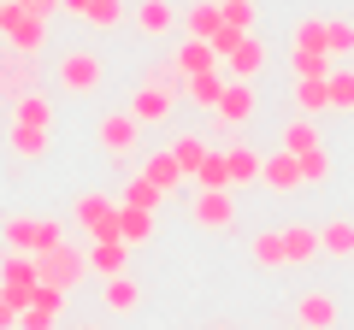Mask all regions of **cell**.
<instances>
[{"mask_svg":"<svg viewBox=\"0 0 354 330\" xmlns=\"http://www.w3.org/2000/svg\"><path fill=\"white\" fill-rule=\"evenodd\" d=\"M248 260L254 266H307V260H319V224L260 230V236L248 242Z\"/></svg>","mask_w":354,"mask_h":330,"instance_id":"obj_1","label":"cell"},{"mask_svg":"<svg viewBox=\"0 0 354 330\" xmlns=\"http://www.w3.org/2000/svg\"><path fill=\"white\" fill-rule=\"evenodd\" d=\"M53 83H59L65 95H77V101H88V95H101V83H106V59L95 48H65L59 59H53Z\"/></svg>","mask_w":354,"mask_h":330,"instance_id":"obj_2","label":"cell"},{"mask_svg":"<svg viewBox=\"0 0 354 330\" xmlns=\"http://www.w3.org/2000/svg\"><path fill=\"white\" fill-rule=\"evenodd\" d=\"M0 236H6V254H48V248H59L65 242V224L59 218H30V213H12L6 224H0Z\"/></svg>","mask_w":354,"mask_h":330,"instance_id":"obj_3","label":"cell"},{"mask_svg":"<svg viewBox=\"0 0 354 330\" xmlns=\"http://www.w3.org/2000/svg\"><path fill=\"white\" fill-rule=\"evenodd\" d=\"M36 271L48 289L59 295H77L88 283V248H77V242H59V248H48V254H36Z\"/></svg>","mask_w":354,"mask_h":330,"instance_id":"obj_4","label":"cell"},{"mask_svg":"<svg viewBox=\"0 0 354 330\" xmlns=\"http://www.w3.org/2000/svg\"><path fill=\"white\" fill-rule=\"evenodd\" d=\"M177 101H183V83H136L124 113L136 118V124H165V118L177 113Z\"/></svg>","mask_w":354,"mask_h":330,"instance_id":"obj_5","label":"cell"},{"mask_svg":"<svg viewBox=\"0 0 354 330\" xmlns=\"http://www.w3.org/2000/svg\"><path fill=\"white\" fill-rule=\"evenodd\" d=\"M189 224L207 230V236H225L236 224V195L230 189H195L189 195Z\"/></svg>","mask_w":354,"mask_h":330,"instance_id":"obj_6","label":"cell"},{"mask_svg":"<svg viewBox=\"0 0 354 330\" xmlns=\"http://www.w3.org/2000/svg\"><path fill=\"white\" fill-rule=\"evenodd\" d=\"M0 36H6V48H18V53H30V59H41V48H48V18H36V12H24L18 0H6Z\"/></svg>","mask_w":354,"mask_h":330,"instance_id":"obj_7","label":"cell"},{"mask_svg":"<svg viewBox=\"0 0 354 330\" xmlns=\"http://www.w3.org/2000/svg\"><path fill=\"white\" fill-rule=\"evenodd\" d=\"M24 95H41V59L0 48V101H24Z\"/></svg>","mask_w":354,"mask_h":330,"instance_id":"obj_8","label":"cell"},{"mask_svg":"<svg viewBox=\"0 0 354 330\" xmlns=\"http://www.w3.org/2000/svg\"><path fill=\"white\" fill-rule=\"evenodd\" d=\"M36 289H41V271H36L30 254H6V260H0V295H6L18 313L36 301Z\"/></svg>","mask_w":354,"mask_h":330,"instance_id":"obj_9","label":"cell"},{"mask_svg":"<svg viewBox=\"0 0 354 330\" xmlns=\"http://www.w3.org/2000/svg\"><path fill=\"white\" fill-rule=\"evenodd\" d=\"M136 136H142V124L130 113H101V124H95V142H101L106 159H130L136 153Z\"/></svg>","mask_w":354,"mask_h":330,"instance_id":"obj_10","label":"cell"},{"mask_svg":"<svg viewBox=\"0 0 354 330\" xmlns=\"http://www.w3.org/2000/svg\"><path fill=\"white\" fill-rule=\"evenodd\" d=\"M254 113H260V95H254V83L230 77V83H225V95H218V106H213V118H218L225 130H242Z\"/></svg>","mask_w":354,"mask_h":330,"instance_id":"obj_11","label":"cell"},{"mask_svg":"<svg viewBox=\"0 0 354 330\" xmlns=\"http://www.w3.org/2000/svg\"><path fill=\"white\" fill-rule=\"evenodd\" d=\"M260 183L272 195H278V201H290V195H301V159H295V153H266L260 159Z\"/></svg>","mask_w":354,"mask_h":330,"instance_id":"obj_12","label":"cell"},{"mask_svg":"<svg viewBox=\"0 0 354 330\" xmlns=\"http://www.w3.org/2000/svg\"><path fill=\"white\" fill-rule=\"evenodd\" d=\"M177 24H183V6H177V0H136V30H142L148 41L171 36Z\"/></svg>","mask_w":354,"mask_h":330,"instance_id":"obj_13","label":"cell"},{"mask_svg":"<svg viewBox=\"0 0 354 330\" xmlns=\"http://www.w3.org/2000/svg\"><path fill=\"white\" fill-rule=\"evenodd\" d=\"M337 313H342V307H337L330 289H307L301 301H295V324H301V330H337Z\"/></svg>","mask_w":354,"mask_h":330,"instance_id":"obj_14","label":"cell"},{"mask_svg":"<svg viewBox=\"0 0 354 330\" xmlns=\"http://www.w3.org/2000/svg\"><path fill=\"white\" fill-rule=\"evenodd\" d=\"M171 71H177V77L218 71V53H213V41H195V36H183V41L171 48Z\"/></svg>","mask_w":354,"mask_h":330,"instance_id":"obj_15","label":"cell"},{"mask_svg":"<svg viewBox=\"0 0 354 330\" xmlns=\"http://www.w3.org/2000/svg\"><path fill=\"white\" fill-rule=\"evenodd\" d=\"M142 177H148V183H153L160 195H177L183 183H189V177H183V165L171 159V148H153L148 159H142Z\"/></svg>","mask_w":354,"mask_h":330,"instance_id":"obj_16","label":"cell"},{"mask_svg":"<svg viewBox=\"0 0 354 330\" xmlns=\"http://www.w3.org/2000/svg\"><path fill=\"white\" fill-rule=\"evenodd\" d=\"M183 30H189L195 41H213L218 30H225V6H218V0H189V6H183Z\"/></svg>","mask_w":354,"mask_h":330,"instance_id":"obj_17","label":"cell"},{"mask_svg":"<svg viewBox=\"0 0 354 330\" xmlns=\"http://www.w3.org/2000/svg\"><path fill=\"white\" fill-rule=\"evenodd\" d=\"M260 159H266L260 148H248V142H236V136H230V142H225V165H230V189H242V183H260Z\"/></svg>","mask_w":354,"mask_h":330,"instance_id":"obj_18","label":"cell"},{"mask_svg":"<svg viewBox=\"0 0 354 330\" xmlns=\"http://www.w3.org/2000/svg\"><path fill=\"white\" fill-rule=\"evenodd\" d=\"M319 254L354 260V218H325V224H319Z\"/></svg>","mask_w":354,"mask_h":330,"instance_id":"obj_19","label":"cell"},{"mask_svg":"<svg viewBox=\"0 0 354 330\" xmlns=\"http://www.w3.org/2000/svg\"><path fill=\"white\" fill-rule=\"evenodd\" d=\"M101 307H106V313H136V307H142V289H136V278H130V271L106 278V283H101Z\"/></svg>","mask_w":354,"mask_h":330,"instance_id":"obj_20","label":"cell"},{"mask_svg":"<svg viewBox=\"0 0 354 330\" xmlns=\"http://www.w3.org/2000/svg\"><path fill=\"white\" fill-rule=\"evenodd\" d=\"M207 153H213V148H207V136H201V130H177V136H171V159L183 165V177H195V171H201V159H207Z\"/></svg>","mask_w":354,"mask_h":330,"instance_id":"obj_21","label":"cell"},{"mask_svg":"<svg viewBox=\"0 0 354 330\" xmlns=\"http://www.w3.org/2000/svg\"><path fill=\"white\" fill-rule=\"evenodd\" d=\"M225 83H230V77H218V71L183 77V101H189V106H201V113H213V106H218V95H225Z\"/></svg>","mask_w":354,"mask_h":330,"instance_id":"obj_22","label":"cell"},{"mask_svg":"<svg viewBox=\"0 0 354 330\" xmlns=\"http://www.w3.org/2000/svg\"><path fill=\"white\" fill-rule=\"evenodd\" d=\"M6 148L18 153V159H48V130H30V124H12V118H6Z\"/></svg>","mask_w":354,"mask_h":330,"instance_id":"obj_23","label":"cell"},{"mask_svg":"<svg viewBox=\"0 0 354 330\" xmlns=\"http://www.w3.org/2000/svg\"><path fill=\"white\" fill-rule=\"evenodd\" d=\"M295 113L301 118H319V113H330V95H325V77H295Z\"/></svg>","mask_w":354,"mask_h":330,"instance_id":"obj_24","label":"cell"},{"mask_svg":"<svg viewBox=\"0 0 354 330\" xmlns=\"http://www.w3.org/2000/svg\"><path fill=\"white\" fill-rule=\"evenodd\" d=\"M278 142H283V153H295V159H301L307 148H325V136H319V124H313V118H301V113H295L290 124H283V136H278Z\"/></svg>","mask_w":354,"mask_h":330,"instance_id":"obj_25","label":"cell"},{"mask_svg":"<svg viewBox=\"0 0 354 330\" xmlns=\"http://www.w3.org/2000/svg\"><path fill=\"white\" fill-rule=\"evenodd\" d=\"M124 266H130V248H124V242H88V271L118 278Z\"/></svg>","mask_w":354,"mask_h":330,"instance_id":"obj_26","label":"cell"},{"mask_svg":"<svg viewBox=\"0 0 354 330\" xmlns=\"http://www.w3.org/2000/svg\"><path fill=\"white\" fill-rule=\"evenodd\" d=\"M148 236H153V213H142V206H118V242H124V248H142Z\"/></svg>","mask_w":354,"mask_h":330,"instance_id":"obj_27","label":"cell"},{"mask_svg":"<svg viewBox=\"0 0 354 330\" xmlns=\"http://www.w3.org/2000/svg\"><path fill=\"white\" fill-rule=\"evenodd\" d=\"M12 124L53 130V101H48V95H24V101H12Z\"/></svg>","mask_w":354,"mask_h":330,"instance_id":"obj_28","label":"cell"},{"mask_svg":"<svg viewBox=\"0 0 354 330\" xmlns=\"http://www.w3.org/2000/svg\"><path fill=\"white\" fill-rule=\"evenodd\" d=\"M113 195H101V189H88V195H77V206H71V213H77V224H83V230H95V224H101V218H113Z\"/></svg>","mask_w":354,"mask_h":330,"instance_id":"obj_29","label":"cell"},{"mask_svg":"<svg viewBox=\"0 0 354 330\" xmlns=\"http://www.w3.org/2000/svg\"><path fill=\"white\" fill-rule=\"evenodd\" d=\"M160 201H171V195H160V189H153L148 177H142V171H136V177L124 183V189H118V206H142V213H153Z\"/></svg>","mask_w":354,"mask_h":330,"instance_id":"obj_30","label":"cell"},{"mask_svg":"<svg viewBox=\"0 0 354 330\" xmlns=\"http://www.w3.org/2000/svg\"><path fill=\"white\" fill-rule=\"evenodd\" d=\"M330 183V148H307L301 153V189H325Z\"/></svg>","mask_w":354,"mask_h":330,"instance_id":"obj_31","label":"cell"},{"mask_svg":"<svg viewBox=\"0 0 354 330\" xmlns=\"http://www.w3.org/2000/svg\"><path fill=\"white\" fill-rule=\"evenodd\" d=\"M325 95H330V106H337V113H354V71L348 65H330V77H325Z\"/></svg>","mask_w":354,"mask_h":330,"instance_id":"obj_32","label":"cell"},{"mask_svg":"<svg viewBox=\"0 0 354 330\" xmlns=\"http://www.w3.org/2000/svg\"><path fill=\"white\" fill-rule=\"evenodd\" d=\"M325 53L330 59H348L354 53V24L348 18H325Z\"/></svg>","mask_w":354,"mask_h":330,"instance_id":"obj_33","label":"cell"},{"mask_svg":"<svg viewBox=\"0 0 354 330\" xmlns=\"http://www.w3.org/2000/svg\"><path fill=\"white\" fill-rule=\"evenodd\" d=\"M83 24L88 30H118V24H124V0H88Z\"/></svg>","mask_w":354,"mask_h":330,"instance_id":"obj_34","label":"cell"},{"mask_svg":"<svg viewBox=\"0 0 354 330\" xmlns=\"http://www.w3.org/2000/svg\"><path fill=\"white\" fill-rule=\"evenodd\" d=\"M290 71H295V77H330V53H313V48H290Z\"/></svg>","mask_w":354,"mask_h":330,"instance_id":"obj_35","label":"cell"},{"mask_svg":"<svg viewBox=\"0 0 354 330\" xmlns=\"http://www.w3.org/2000/svg\"><path fill=\"white\" fill-rule=\"evenodd\" d=\"M195 189H230V165H225V153H207V159H201V171H195Z\"/></svg>","mask_w":354,"mask_h":330,"instance_id":"obj_36","label":"cell"},{"mask_svg":"<svg viewBox=\"0 0 354 330\" xmlns=\"http://www.w3.org/2000/svg\"><path fill=\"white\" fill-rule=\"evenodd\" d=\"M218 36H254V0L225 6V30H218Z\"/></svg>","mask_w":354,"mask_h":330,"instance_id":"obj_37","label":"cell"},{"mask_svg":"<svg viewBox=\"0 0 354 330\" xmlns=\"http://www.w3.org/2000/svg\"><path fill=\"white\" fill-rule=\"evenodd\" d=\"M59 324V313H41V307H24L18 313V330H53Z\"/></svg>","mask_w":354,"mask_h":330,"instance_id":"obj_38","label":"cell"},{"mask_svg":"<svg viewBox=\"0 0 354 330\" xmlns=\"http://www.w3.org/2000/svg\"><path fill=\"white\" fill-rule=\"evenodd\" d=\"M0 330H18V307L6 301V295H0Z\"/></svg>","mask_w":354,"mask_h":330,"instance_id":"obj_39","label":"cell"},{"mask_svg":"<svg viewBox=\"0 0 354 330\" xmlns=\"http://www.w3.org/2000/svg\"><path fill=\"white\" fill-rule=\"evenodd\" d=\"M59 12H71V18H83V12H88V0H59Z\"/></svg>","mask_w":354,"mask_h":330,"instance_id":"obj_40","label":"cell"},{"mask_svg":"<svg viewBox=\"0 0 354 330\" xmlns=\"http://www.w3.org/2000/svg\"><path fill=\"white\" fill-rule=\"evenodd\" d=\"M77 330H106V324H95V318H88V324H77Z\"/></svg>","mask_w":354,"mask_h":330,"instance_id":"obj_41","label":"cell"},{"mask_svg":"<svg viewBox=\"0 0 354 330\" xmlns=\"http://www.w3.org/2000/svg\"><path fill=\"white\" fill-rule=\"evenodd\" d=\"M0 18H6V0H0Z\"/></svg>","mask_w":354,"mask_h":330,"instance_id":"obj_42","label":"cell"},{"mask_svg":"<svg viewBox=\"0 0 354 330\" xmlns=\"http://www.w3.org/2000/svg\"><path fill=\"white\" fill-rule=\"evenodd\" d=\"M218 6H236V0H218Z\"/></svg>","mask_w":354,"mask_h":330,"instance_id":"obj_43","label":"cell"},{"mask_svg":"<svg viewBox=\"0 0 354 330\" xmlns=\"http://www.w3.org/2000/svg\"><path fill=\"white\" fill-rule=\"evenodd\" d=\"M213 330H230V324H213Z\"/></svg>","mask_w":354,"mask_h":330,"instance_id":"obj_44","label":"cell"},{"mask_svg":"<svg viewBox=\"0 0 354 330\" xmlns=\"http://www.w3.org/2000/svg\"><path fill=\"white\" fill-rule=\"evenodd\" d=\"M295 330H301V324H295Z\"/></svg>","mask_w":354,"mask_h":330,"instance_id":"obj_45","label":"cell"}]
</instances>
